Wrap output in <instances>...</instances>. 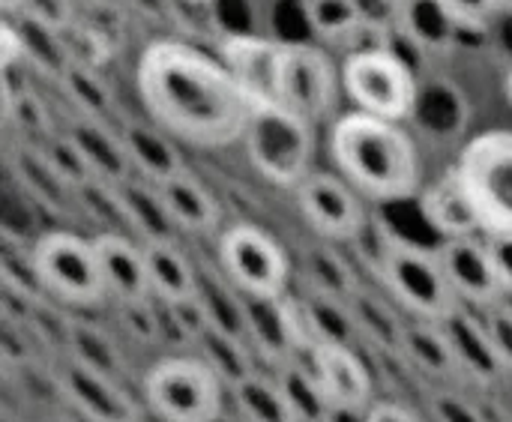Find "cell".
<instances>
[{
  "mask_svg": "<svg viewBox=\"0 0 512 422\" xmlns=\"http://www.w3.org/2000/svg\"><path fill=\"white\" fill-rule=\"evenodd\" d=\"M0 60H3V69H12L18 60H24L21 30L9 18H3V24H0Z\"/></svg>",
  "mask_w": 512,
  "mask_h": 422,
  "instance_id": "cell-46",
  "label": "cell"
},
{
  "mask_svg": "<svg viewBox=\"0 0 512 422\" xmlns=\"http://www.w3.org/2000/svg\"><path fill=\"white\" fill-rule=\"evenodd\" d=\"M60 87L66 90L69 102L78 108V117H93V120H108V114L114 111V93L111 87L87 66L72 63L63 78Z\"/></svg>",
  "mask_w": 512,
  "mask_h": 422,
  "instance_id": "cell-36",
  "label": "cell"
},
{
  "mask_svg": "<svg viewBox=\"0 0 512 422\" xmlns=\"http://www.w3.org/2000/svg\"><path fill=\"white\" fill-rule=\"evenodd\" d=\"M366 411H357V408H333L330 417L324 422H369L366 420Z\"/></svg>",
  "mask_w": 512,
  "mask_h": 422,
  "instance_id": "cell-48",
  "label": "cell"
},
{
  "mask_svg": "<svg viewBox=\"0 0 512 422\" xmlns=\"http://www.w3.org/2000/svg\"><path fill=\"white\" fill-rule=\"evenodd\" d=\"M387 3H393V6H399V3H405V0H387Z\"/></svg>",
  "mask_w": 512,
  "mask_h": 422,
  "instance_id": "cell-53",
  "label": "cell"
},
{
  "mask_svg": "<svg viewBox=\"0 0 512 422\" xmlns=\"http://www.w3.org/2000/svg\"><path fill=\"white\" fill-rule=\"evenodd\" d=\"M225 384L198 357H165L144 378V399L162 422H210L225 411Z\"/></svg>",
  "mask_w": 512,
  "mask_h": 422,
  "instance_id": "cell-8",
  "label": "cell"
},
{
  "mask_svg": "<svg viewBox=\"0 0 512 422\" xmlns=\"http://www.w3.org/2000/svg\"><path fill=\"white\" fill-rule=\"evenodd\" d=\"M219 270L246 297H285L291 264L282 246L258 225H231L219 237Z\"/></svg>",
  "mask_w": 512,
  "mask_h": 422,
  "instance_id": "cell-9",
  "label": "cell"
},
{
  "mask_svg": "<svg viewBox=\"0 0 512 422\" xmlns=\"http://www.w3.org/2000/svg\"><path fill=\"white\" fill-rule=\"evenodd\" d=\"M456 168L483 237L512 234V129H492L468 141Z\"/></svg>",
  "mask_w": 512,
  "mask_h": 422,
  "instance_id": "cell-4",
  "label": "cell"
},
{
  "mask_svg": "<svg viewBox=\"0 0 512 422\" xmlns=\"http://www.w3.org/2000/svg\"><path fill=\"white\" fill-rule=\"evenodd\" d=\"M300 276H303L309 294L330 297L339 303H351L357 297V291L363 288L354 264L345 255H339L336 246L327 240L312 243L300 252Z\"/></svg>",
  "mask_w": 512,
  "mask_h": 422,
  "instance_id": "cell-23",
  "label": "cell"
},
{
  "mask_svg": "<svg viewBox=\"0 0 512 422\" xmlns=\"http://www.w3.org/2000/svg\"><path fill=\"white\" fill-rule=\"evenodd\" d=\"M285 45L288 42H276L267 36H225L219 45V60L249 90L255 102H267L279 93V66Z\"/></svg>",
  "mask_w": 512,
  "mask_h": 422,
  "instance_id": "cell-13",
  "label": "cell"
},
{
  "mask_svg": "<svg viewBox=\"0 0 512 422\" xmlns=\"http://www.w3.org/2000/svg\"><path fill=\"white\" fill-rule=\"evenodd\" d=\"M330 156L336 174L375 204L408 201L420 189V153L402 123L363 111L342 114L330 129Z\"/></svg>",
  "mask_w": 512,
  "mask_h": 422,
  "instance_id": "cell-2",
  "label": "cell"
},
{
  "mask_svg": "<svg viewBox=\"0 0 512 422\" xmlns=\"http://www.w3.org/2000/svg\"><path fill=\"white\" fill-rule=\"evenodd\" d=\"M444 333L450 339L459 378H471L477 384H495L504 378V363L492 345L483 315L471 309H459L450 321H444Z\"/></svg>",
  "mask_w": 512,
  "mask_h": 422,
  "instance_id": "cell-19",
  "label": "cell"
},
{
  "mask_svg": "<svg viewBox=\"0 0 512 422\" xmlns=\"http://www.w3.org/2000/svg\"><path fill=\"white\" fill-rule=\"evenodd\" d=\"M120 135H123L132 171L141 180H147L153 186H162V183L186 174L177 138H171L159 123L138 120V117H123L120 120Z\"/></svg>",
  "mask_w": 512,
  "mask_h": 422,
  "instance_id": "cell-15",
  "label": "cell"
},
{
  "mask_svg": "<svg viewBox=\"0 0 512 422\" xmlns=\"http://www.w3.org/2000/svg\"><path fill=\"white\" fill-rule=\"evenodd\" d=\"M435 252L441 258L450 288L456 291V297L465 309L486 312V309L504 303L507 294L501 288L486 237L441 240V246H435Z\"/></svg>",
  "mask_w": 512,
  "mask_h": 422,
  "instance_id": "cell-12",
  "label": "cell"
},
{
  "mask_svg": "<svg viewBox=\"0 0 512 422\" xmlns=\"http://www.w3.org/2000/svg\"><path fill=\"white\" fill-rule=\"evenodd\" d=\"M393 27H399L423 54L453 51L462 39L465 27L444 0H405L396 6Z\"/></svg>",
  "mask_w": 512,
  "mask_h": 422,
  "instance_id": "cell-20",
  "label": "cell"
},
{
  "mask_svg": "<svg viewBox=\"0 0 512 422\" xmlns=\"http://www.w3.org/2000/svg\"><path fill=\"white\" fill-rule=\"evenodd\" d=\"M189 3H210V0H189Z\"/></svg>",
  "mask_w": 512,
  "mask_h": 422,
  "instance_id": "cell-54",
  "label": "cell"
},
{
  "mask_svg": "<svg viewBox=\"0 0 512 422\" xmlns=\"http://www.w3.org/2000/svg\"><path fill=\"white\" fill-rule=\"evenodd\" d=\"M69 360L90 369V372H99V375H108V378H117L123 375V357H120V348L117 342L111 339L108 330H102L99 324H87V321H72L69 327Z\"/></svg>",
  "mask_w": 512,
  "mask_h": 422,
  "instance_id": "cell-33",
  "label": "cell"
},
{
  "mask_svg": "<svg viewBox=\"0 0 512 422\" xmlns=\"http://www.w3.org/2000/svg\"><path fill=\"white\" fill-rule=\"evenodd\" d=\"M450 9H453V15L465 24V27H471V30H477V27H483L495 12H498V0H444Z\"/></svg>",
  "mask_w": 512,
  "mask_h": 422,
  "instance_id": "cell-44",
  "label": "cell"
},
{
  "mask_svg": "<svg viewBox=\"0 0 512 422\" xmlns=\"http://www.w3.org/2000/svg\"><path fill=\"white\" fill-rule=\"evenodd\" d=\"M243 144L252 168L273 186L297 189L312 174L315 123L276 99L255 105Z\"/></svg>",
  "mask_w": 512,
  "mask_h": 422,
  "instance_id": "cell-3",
  "label": "cell"
},
{
  "mask_svg": "<svg viewBox=\"0 0 512 422\" xmlns=\"http://www.w3.org/2000/svg\"><path fill=\"white\" fill-rule=\"evenodd\" d=\"M429 408L435 422H489V417L471 399L459 393H435Z\"/></svg>",
  "mask_w": 512,
  "mask_h": 422,
  "instance_id": "cell-42",
  "label": "cell"
},
{
  "mask_svg": "<svg viewBox=\"0 0 512 422\" xmlns=\"http://www.w3.org/2000/svg\"><path fill=\"white\" fill-rule=\"evenodd\" d=\"M483 321H486V330L492 336V345L504 363V369L512 375V306L507 303H498L486 312H480Z\"/></svg>",
  "mask_w": 512,
  "mask_h": 422,
  "instance_id": "cell-41",
  "label": "cell"
},
{
  "mask_svg": "<svg viewBox=\"0 0 512 422\" xmlns=\"http://www.w3.org/2000/svg\"><path fill=\"white\" fill-rule=\"evenodd\" d=\"M3 111L9 120H18L21 129L33 132V135H54L51 132V120H48V111L45 105L39 102L36 93L30 90H21V93H3Z\"/></svg>",
  "mask_w": 512,
  "mask_h": 422,
  "instance_id": "cell-40",
  "label": "cell"
},
{
  "mask_svg": "<svg viewBox=\"0 0 512 422\" xmlns=\"http://www.w3.org/2000/svg\"><path fill=\"white\" fill-rule=\"evenodd\" d=\"M366 420L369 422H420L414 411H408L405 405H396V402H378V405H369Z\"/></svg>",
  "mask_w": 512,
  "mask_h": 422,
  "instance_id": "cell-47",
  "label": "cell"
},
{
  "mask_svg": "<svg viewBox=\"0 0 512 422\" xmlns=\"http://www.w3.org/2000/svg\"><path fill=\"white\" fill-rule=\"evenodd\" d=\"M420 213L429 228H435L444 240L459 237H483V225L477 219V210L468 198V189L459 177V168H447L438 180H432L423 189Z\"/></svg>",
  "mask_w": 512,
  "mask_h": 422,
  "instance_id": "cell-17",
  "label": "cell"
},
{
  "mask_svg": "<svg viewBox=\"0 0 512 422\" xmlns=\"http://www.w3.org/2000/svg\"><path fill=\"white\" fill-rule=\"evenodd\" d=\"M15 165V174H18V183L27 189V195L33 201H39L42 207L54 210V213H63L72 201H75V192L57 177V171L51 168V162L45 159L42 150H33V147H21L12 159Z\"/></svg>",
  "mask_w": 512,
  "mask_h": 422,
  "instance_id": "cell-31",
  "label": "cell"
},
{
  "mask_svg": "<svg viewBox=\"0 0 512 422\" xmlns=\"http://www.w3.org/2000/svg\"><path fill=\"white\" fill-rule=\"evenodd\" d=\"M396 243H399V234H393V228H390L387 222H381L378 216H369L366 225L360 228V234H357L348 246L354 249L357 261H360L375 279H381L384 264H387V258L393 255Z\"/></svg>",
  "mask_w": 512,
  "mask_h": 422,
  "instance_id": "cell-38",
  "label": "cell"
},
{
  "mask_svg": "<svg viewBox=\"0 0 512 422\" xmlns=\"http://www.w3.org/2000/svg\"><path fill=\"white\" fill-rule=\"evenodd\" d=\"M21 39H24V60H30L33 66H39L45 75L51 78H63V72L72 66V57L66 54L63 42L57 39V30L24 18V24L18 27Z\"/></svg>",
  "mask_w": 512,
  "mask_h": 422,
  "instance_id": "cell-37",
  "label": "cell"
},
{
  "mask_svg": "<svg viewBox=\"0 0 512 422\" xmlns=\"http://www.w3.org/2000/svg\"><path fill=\"white\" fill-rule=\"evenodd\" d=\"M297 309H300V321H303L309 342H315L318 348H354L357 351L363 345L351 303L306 294V297H297Z\"/></svg>",
  "mask_w": 512,
  "mask_h": 422,
  "instance_id": "cell-26",
  "label": "cell"
},
{
  "mask_svg": "<svg viewBox=\"0 0 512 422\" xmlns=\"http://www.w3.org/2000/svg\"><path fill=\"white\" fill-rule=\"evenodd\" d=\"M162 198H165V207L177 225V231H186V234H216L219 225H222V207L216 201V195L195 177V174H180L168 183L159 186Z\"/></svg>",
  "mask_w": 512,
  "mask_h": 422,
  "instance_id": "cell-21",
  "label": "cell"
},
{
  "mask_svg": "<svg viewBox=\"0 0 512 422\" xmlns=\"http://www.w3.org/2000/svg\"><path fill=\"white\" fill-rule=\"evenodd\" d=\"M276 381H279L297 422H324L330 417L333 405L327 399V390H324L318 372L285 363L276 369Z\"/></svg>",
  "mask_w": 512,
  "mask_h": 422,
  "instance_id": "cell-34",
  "label": "cell"
},
{
  "mask_svg": "<svg viewBox=\"0 0 512 422\" xmlns=\"http://www.w3.org/2000/svg\"><path fill=\"white\" fill-rule=\"evenodd\" d=\"M378 282L384 285L387 297L402 312L414 315L417 321L444 324L459 309H465L447 282L438 252L417 246L411 240H402V237H399L393 255L387 258Z\"/></svg>",
  "mask_w": 512,
  "mask_h": 422,
  "instance_id": "cell-5",
  "label": "cell"
},
{
  "mask_svg": "<svg viewBox=\"0 0 512 422\" xmlns=\"http://www.w3.org/2000/svg\"><path fill=\"white\" fill-rule=\"evenodd\" d=\"M342 87L357 111L402 123L417 108V72L387 48H357L342 60Z\"/></svg>",
  "mask_w": 512,
  "mask_h": 422,
  "instance_id": "cell-6",
  "label": "cell"
},
{
  "mask_svg": "<svg viewBox=\"0 0 512 422\" xmlns=\"http://www.w3.org/2000/svg\"><path fill=\"white\" fill-rule=\"evenodd\" d=\"M306 18L312 30L330 42H345L369 24L360 0H306Z\"/></svg>",
  "mask_w": 512,
  "mask_h": 422,
  "instance_id": "cell-35",
  "label": "cell"
},
{
  "mask_svg": "<svg viewBox=\"0 0 512 422\" xmlns=\"http://www.w3.org/2000/svg\"><path fill=\"white\" fill-rule=\"evenodd\" d=\"M30 255L42 291L57 303L90 309L108 300L93 240L72 231H48L33 243Z\"/></svg>",
  "mask_w": 512,
  "mask_h": 422,
  "instance_id": "cell-7",
  "label": "cell"
},
{
  "mask_svg": "<svg viewBox=\"0 0 512 422\" xmlns=\"http://www.w3.org/2000/svg\"><path fill=\"white\" fill-rule=\"evenodd\" d=\"M144 246V261H147V276H150V291L162 303H180L195 297L198 291V267L192 258L174 243H141Z\"/></svg>",
  "mask_w": 512,
  "mask_h": 422,
  "instance_id": "cell-25",
  "label": "cell"
},
{
  "mask_svg": "<svg viewBox=\"0 0 512 422\" xmlns=\"http://www.w3.org/2000/svg\"><path fill=\"white\" fill-rule=\"evenodd\" d=\"M498 9H507V12H512V0H498Z\"/></svg>",
  "mask_w": 512,
  "mask_h": 422,
  "instance_id": "cell-52",
  "label": "cell"
},
{
  "mask_svg": "<svg viewBox=\"0 0 512 422\" xmlns=\"http://www.w3.org/2000/svg\"><path fill=\"white\" fill-rule=\"evenodd\" d=\"M504 96H507V102L512 105V69L504 75Z\"/></svg>",
  "mask_w": 512,
  "mask_h": 422,
  "instance_id": "cell-50",
  "label": "cell"
},
{
  "mask_svg": "<svg viewBox=\"0 0 512 422\" xmlns=\"http://www.w3.org/2000/svg\"><path fill=\"white\" fill-rule=\"evenodd\" d=\"M90 240H93V249L99 255L108 300H114L117 306L153 300L141 243L129 240L126 234H93Z\"/></svg>",
  "mask_w": 512,
  "mask_h": 422,
  "instance_id": "cell-14",
  "label": "cell"
},
{
  "mask_svg": "<svg viewBox=\"0 0 512 422\" xmlns=\"http://www.w3.org/2000/svg\"><path fill=\"white\" fill-rule=\"evenodd\" d=\"M195 300L201 303L210 327L243 336V291L222 270H198Z\"/></svg>",
  "mask_w": 512,
  "mask_h": 422,
  "instance_id": "cell-30",
  "label": "cell"
},
{
  "mask_svg": "<svg viewBox=\"0 0 512 422\" xmlns=\"http://www.w3.org/2000/svg\"><path fill=\"white\" fill-rule=\"evenodd\" d=\"M0 6H3V12L9 15V12H15V9H24V0H0Z\"/></svg>",
  "mask_w": 512,
  "mask_h": 422,
  "instance_id": "cell-49",
  "label": "cell"
},
{
  "mask_svg": "<svg viewBox=\"0 0 512 422\" xmlns=\"http://www.w3.org/2000/svg\"><path fill=\"white\" fill-rule=\"evenodd\" d=\"M117 198L126 216L129 231L138 234V243H165L174 240V219L165 207V198L159 192V186L141 180V177H129L126 183L117 186Z\"/></svg>",
  "mask_w": 512,
  "mask_h": 422,
  "instance_id": "cell-24",
  "label": "cell"
},
{
  "mask_svg": "<svg viewBox=\"0 0 512 422\" xmlns=\"http://www.w3.org/2000/svg\"><path fill=\"white\" fill-rule=\"evenodd\" d=\"M342 87V72H336L327 51L306 45V42H288L279 66V93L276 102L288 105L309 123H321L336 111Z\"/></svg>",
  "mask_w": 512,
  "mask_h": 422,
  "instance_id": "cell-10",
  "label": "cell"
},
{
  "mask_svg": "<svg viewBox=\"0 0 512 422\" xmlns=\"http://www.w3.org/2000/svg\"><path fill=\"white\" fill-rule=\"evenodd\" d=\"M486 243H489V252H492V261H495L501 288H504L507 297H512V234L486 237Z\"/></svg>",
  "mask_w": 512,
  "mask_h": 422,
  "instance_id": "cell-45",
  "label": "cell"
},
{
  "mask_svg": "<svg viewBox=\"0 0 512 422\" xmlns=\"http://www.w3.org/2000/svg\"><path fill=\"white\" fill-rule=\"evenodd\" d=\"M297 204L306 225L327 243H351L366 225L369 213L363 207V195L339 174L312 171L297 189Z\"/></svg>",
  "mask_w": 512,
  "mask_h": 422,
  "instance_id": "cell-11",
  "label": "cell"
},
{
  "mask_svg": "<svg viewBox=\"0 0 512 422\" xmlns=\"http://www.w3.org/2000/svg\"><path fill=\"white\" fill-rule=\"evenodd\" d=\"M42 153H45V159L51 162V168L57 171V177H60L72 192H78L81 186L93 183V174H90V168H87L81 150L75 147V141H72L66 132H63V135H51L48 144L42 147Z\"/></svg>",
  "mask_w": 512,
  "mask_h": 422,
  "instance_id": "cell-39",
  "label": "cell"
},
{
  "mask_svg": "<svg viewBox=\"0 0 512 422\" xmlns=\"http://www.w3.org/2000/svg\"><path fill=\"white\" fill-rule=\"evenodd\" d=\"M66 135L75 141L81 150L93 180L120 186L129 177H135L120 126H111L108 120H93V117H75L66 129Z\"/></svg>",
  "mask_w": 512,
  "mask_h": 422,
  "instance_id": "cell-18",
  "label": "cell"
},
{
  "mask_svg": "<svg viewBox=\"0 0 512 422\" xmlns=\"http://www.w3.org/2000/svg\"><path fill=\"white\" fill-rule=\"evenodd\" d=\"M234 414L243 422H297L276 378L255 372L231 390Z\"/></svg>",
  "mask_w": 512,
  "mask_h": 422,
  "instance_id": "cell-32",
  "label": "cell"
},
{
  "mask_svg": "<svg viewBox=\"0 0 512 422\" xmlns=\"http://www.w3.org/2000/svg\"><path fill=\"white\" fill-rule=\"evenodd\" d=\"M135 84L153 123L204 150L243 141L258 105L222 60L177 39L144 48Z\"/></svg>",
  "mask_w": 512,
  "mask_h": 422,
  "instance_id": "cell-1",
  "label": "cell"
},
{
  "mask_svg": "<svg viewBox=\"0 0 512 422\" xmlns=\"http://www.w3.org/2000/svg\"><path fill=\"white\" fill-rule=\"evenodd\" d=\"M318 378L333 408L366 411L372 402V375L354 348H321Z\"/></svg>",
  "mask_w": 512,
  "mask_h": 422,
  "instance_id": "cell-22",
  "label": "cell"
},
{
  "mask_svg": "<svg viewBox=\"0 0 512 422\" xmlns=\"http://www.w3.org/2000/svg\"><path fill=\"white\" fill-rule=\"evenodd\" d=\"M351 312H354L363 345H372V348H378L384 354L402 357L408 324L402 321L393 300H387V297H381V294H375L369 288H360L357 297L351 300Z\"/></svg>",
  "mask_w": 512,
  "mask_h": 422,
  "instance_id": "cell-27",
  "label": "cell"
},
{
  "mask_svg": "<svg viewBox=\"0 0 512 422\" xmlns=\"http://www.w3.org/2000/svg\"><path fill=\"white\" fill-rule=\"evenodd\" d=\"M60 387L90 422H138V408L117 378L90 372L69 360Z\"/></svg>",
  "mask_w": 512,
  "mask_h": 422,
  "instance_id": "cell-16",
  "label": "cell"
},
{
  "mask_svg": "<svg viewBox=\"0 0 512 422\" xmlns=\"http://www.w3.org/2000/svg\"><path fill=\"white\" fill-rule=\"evenodd\" d=\"M24 18L30 21H39L51 30H60L66 27L72 9H69V0H24Z\"/></svg>",
  "mask_w": 512,
  "mask_h": 422,
  "instance_id": "cell-43",
  "label": "cell"
},
{
  "mask_svg": "<svg viewBox=\"0 0 512 422\" xmlns=\"http://www.w3.org/2000/svg\"><path fill=\"white\" fill-rule=\"evenodd\" d=\"M402 360H408L417 372H423L432 381L459 378V366H456L450 339L444 333V324H429V321L408 324Z\"/></svg>",
  "mask_w": 512,
  "mask_h": 422,
  "instance_id": "cell-29",
  "label": "cell"
},
{
  "mask_svg": "<svg viewBox=\"0 0 512 422\" xmlns=\"http://www.w3.org/2000/svg\"><path fill=\"white\" fill-rule=\"evenodd\" d=\"M195 357L225 384L228 393L258 372V366H255L258 357L249 348V342L243 336H234V333H225L216 327L201 333V339L195 342Z\"/></svg>",
  "mask_w": 512,
  "mask_h": 422,
  "instance_id": "cell-28",
  "label": "cell"
},
{
  "mask_svg": "<svg viewBox=\"0 0 512 422\" xmlns=\"http://www.w3.org/2000/svg\"><path fill=\"white\" fill-rule=\"evenodd\" d=\"M210 422H243V420H240L237 414H228V411H222L219 417H213V420H210Z\"/></svg>",
  "mask_w": 512,
  "mask_h": 422,
  "instance_id": "cell-51",
  "label": "cell"
}]
</instances>
